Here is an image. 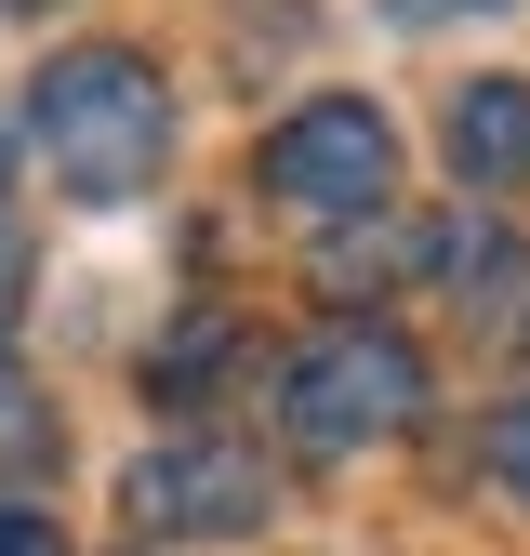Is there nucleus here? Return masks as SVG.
Here are the masks:
<instances>
[{
	"label": "nucleus",
	"instance_id": "7",
	"mask_svg": "<svg viewBox=\"0 0 530 556\" xmlns=\"http://www.w3.org/2000/svg\"><path fill=\"white\" fill-rule=\"evenodd\" d=\"M40 451H53V410H40L14 371H0V464H40Z\"/></svg>",
	"mask_w": 530,
	"mask_h": 556
},
{
	"label": "nucleus",
	"instance_id": "2",
	"mask_svg": "<svg viewBox=\"0 0 530 556\" xmlns=\"http://www.w3.org/2000/svg\"><path fill=\"white\" fill-rule=\"evenodd\" d=\"M279 425H292V451H371V438H412V425H425V358H412V331H384V318H331V331H305L292 358H279Z\"/></svg>",
	"mask_w": 530,
	"mask_h": 556
},
{
	"label": "nucleus",
	"instance_id": "8",
	"mask_svg": "<svg viewBox=\"0 0 530 556\" xmlns=\"http://www.w3.org/2000/svg\"><path fill=\"white\" fill-rule=\"evenodd\" d=\"M0 556H66V530H53V517H27V504H0Z\"/></svg>",
	"mask_w": 530,
	"mask_h": 556
},
{
	"label": "nucleus",
	"instance_id": "4",
	"mask_svg": "<svg viewBox=\"0 0 530 556\" xmlns=\"http://www.w3.org/2000/svg\"><path fill=\"white\" fill-rule=\"evenodd\" d=\"M119 504H132V530H252L279 504V477H265L252 438H160V451H132Z\"/></svg>",
	"mask_w": 530,
	"mask_h": 556
},
{
	"label": "nucleus",
	"instance_id": "10",
	"mask_svg": "<svg viewBox=\"0 0 530 556\" xmlns=\"http://www.w3.org/2000/svg\"><path fill=\"white\" fill-rule=\"evenodd\" d=\"M398 14H412V27H425V14H464V0H398Z\"/></svg>",
	"mask_w": 530,
	"mask_h": 556
},
{
	"label": "nucleus",
	"instance_id": "1",
	"mask_svg": "<svg viewBox=\"0 0 530 556\" xmlns=\"http://www.w3.org/2000/svg\"><path fill=\"white\" fill-rule=\"evenodd\" d=\"M27 132H40V160L66 199H93V213H119V199H147L160 186V147H173V106H160V66L147 53H53L40 66V93H27Z\"/></svg>",
	"mask_w": 530,
	"mask_h": 556
},
{
	"label": "nucleus",
	"instance_id": "3",
	"mask_svg": "<svg viewBox=\"0 0 530 556\" xmlns=\"http://www.w3.org/2000/svg\"><path fill=\"white\" fill-rule=\"evenodd\" d=\"M265 199H279V213H305V226L384 213V199H398V132H384V106H358V93L292 106L279 132H265Z\"/></svg>",
	"mask_w": 530,
	"mask_h": 556
},
{
	"label": "nucleus",
	"instance_id": "9",
	"mask_svg": "<svg viewBox=\"0 0 530 556\" xmlns=\"http://www.w3.org/2000/svg\"><path fill=\"white\" fill-rule=\"evenodd\" d=\"M14 292H27V226L0 213V331H14Z\"/></svg>",
	"mask_w": 530,
	"mask_h": 556
},
{
	"label": "nucleus",
	"instance_id": "5",
	"mask_svg": "<svg viewBox=\"0 0 530 556\" xmlns=\"http://www.w3.org/2000/svg\"><path fill=\"white\" fill-rule=\"evenodd\" d=\"M451 173L464 186H530V80H464L451 93Z\"/></svg>",
	"mask_w": 530,
	"mask_h": 556
},
{
	"label": "nucleus",
	"instance_id": "6",
	"mask_svg": "<svg viewBox=\"0 0 530 556\" xmlns=\"http://www.w3.org/2000/svg\"><path fill=\"white\" fill-rule=\"evenodd\" d=\"M478 477H491V491H517V504H530V397H504L491 425H478Z\"/></svg>",
	"mask_w": 530,
	"mask_h": 556
}]
</instances>
